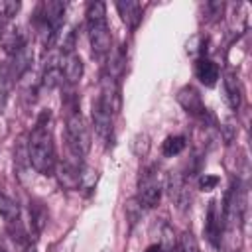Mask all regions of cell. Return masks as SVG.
Here are the masks:
<instances>
[{"label":"cell","instance_id":"cell-1","mask_svg":"<svg viewBox=\"0 0 252 252\" xmlns=\"http://www.w3.org/2000/svg\"><path fill=\"white\" fill-rule=\"evenodd\" d=\"M28 159L37 173L53 175L55 165H57L55 142H53V134H51L49 126L43 120H39L33 126V130L28 138Z\"/></svg>","mask_w":252,"mask_h":252},{"label":"cell","instance_id":"cell-2","mask_svg":"<svg viewBox=\"0 0 252 252\" xmlns=\"http://www.w3.org/2000/svg\"><path fill=\"white\" fill-rule=\"evenodd\" d=\"M85 16L93 57L104 59L112 51V33L106 22V6L102 2H89Z\"/></svg>","mask_w":252,"mask_h":252},{"label":"cell","instance_id":"cell-3","mask_svg":"<svg viewBox=\"0 0 252 252\" xmlns=\"http://www.w3.org/2000/svg\"><path fill=\"white\" fill-rule=\"evenodd\" d=\"M65 142L73 158L83 159L91 150V130L81 112H71L65 120Z\"/></svg>","mask_w":252,"mask_h":252},{"label":"cell","instance_id":"cell-4","mask_svg":"<svg viewBox=\"0 0 252 252\" xmlns=\"http://www.w3.org/2000/svg\"><path fill=\"white\" fill-rule=\"evenodd\" d=\"M138 201L146 209H154L161 199V183L158 179V167L146 165L138 177Z\"/></svg>","mask_w":252,"mask_h":252},{"label":"cell","instance_id":"cell-5","mask_svg":"<svg viewBox=\"0 0 252 252\" xmlns=\"http://www.w3.org/2000/svg\"><path fill=\"white\" fill-rule=\"evenodd\" d=\"M242 217H244V197L238 187V181H232L230 189L226 191V197H224L222 222L226 228H234V226H240Z\"/></svg>","mask_w":252,"mask_h":252},{"label":"cell","instance_id":"cell-6","mask_svg":"<svg viewBox=\"0 0 252 252\" xmlns=\"http://www.w3.org/2000/svg\"><path fill=\"white\" fill-rule=\"evenodd\" d=\"M0 217L4 219L8 230H10V234H12L14 238L22 240V238L26 236V232H24V228H22L20 207H18V203H16L12 197H8V195H4V193H0Z\"/></svg>","mask_w":252,"mask_h":252},{"label":"cell","instance_id":"cell-7","mask_svg":"<svg viewBox=\"0 0 252 252\" xmlns=\"http://www.w3.org/2000/svg\"><path fill=\"white\" fill-rule=\"evenodd\" d=\"M179 106L189 114V116H195V118H205L207 114V108H205V102L199 94V91L193 87V85H183L177 94H175Z\"/></svg>","mask_w":252,"mask_h":252},{"label":"cell","instance_id":"cell-8","mask_svg":"<svg viewBox=\"0 0 252 252\" xmlns=\"http://www.w3.org/2000/svg\"><path fill=\"white\" fill-rule=\"evenodd\" d=\"M83 171H85V167L65 159V161H57L53 173L57 175V181H59L61 187H65V189H79L83 185Z\"/></svg>","mask_w":252,"mask_h":252},{"label":"cell","instance_id":"cell-9","mask_svg":"<svg viewBox=\"0 0 252 252\" xmlns=\"http://www.w3.org/2000/svg\"><path fill=\"white\" fill-rule=\"evenodd\" d=\"M222 230H224V222H222V211H219L217 201L209 203L207 209V220H205V236L209 238V242L213 246L220 244L222 238Z\"/></svg>","mask_w":252,"mask_h":252},{"label":"cell","instance_id":"cell-10","mask_svg":"<svg viewBox=\"0 0 252 252\" xmlns=\"http://www.w3.org/2000/svg\"><path fill=\"white\" fill-rule=\"evenodd\" d=\"M0 43H2V49L10 57H14L16 53H20L28 45V37L18 26H10L0 33Z\"/></svg>","mask_w":252,"mask_h":252},{"label":"cell","instance_id":"cell-11","mask_svg":"<svg viewBox=\"0 0 252 252\" xmlns=\"http://www.w3.org/2000/svg\"><path fill=\"white\" fill-rule=\"evenodd\" d=\"M61 73H63V79L67 85H77L83 77V61L81 57L73 51V53H63L61 57Z\"/></svg>","mask_w":252,"mask_h":252},{"label":"cell","instance_id":"cell-12","mask_svg":"<svg viewBox=\"0 0 252 252\" xmlns=\"http://www.w3.org/2000/svg\"><path fill=\"white\" fill-rule=\"evenodd\" d=\"M167 191H169V197L171 201L177 205V207H185L187 201H189V193H187V183H185V177L179 173V171H171L167 175Z\"/></svg>","mask_w":252,"mask_h":252},{"label":"cell","instance_id":"cell-13","mask_svg":"<svg viewBox=\"0 0 252 252\" xmlns=\"http://www.w3.org/2000/svg\"><path fill=\"white\" fill-rule=\"evenodd\" d=\"M195 75H197V79L205 87H215L217 81H219V77H220V69H219V65L213 59L199 57L197 63H195Z\"/></svg>","mask_w":252,"mask_h":252},{"label":"cell","instance_id":"cell-14","mask_svg":"<svg viewBox=\"0 0 252 252\" xmlns=\"http://www.w3.org/2000/svg\"><path fill=\"white\" fill-rule=\"evenodd\" d=\"M222 87H224L226 104H228L232 110H238L240 104H242V89H240V81H238V77H236L234 71H226V73H224Z\"/></svg>","mask_w":252,"mask_h":252},{"label":"cell","instance_id":"cell-15","mask_svg":"<svg viewBox=\"0 0 252 252\" xmlns=\"http://www.w3.org/2000/svg\"><path fill=\"white\" fill-rule=\"evenodd\" d=\"M116 10L122 18V22L128 28H138V24L142 22V14H144V6L136 0H124V2H116Z\"/></svg>","mask_w":252,"mask_h":252},{"label":"cell","instance_id":"cell-16","mask_svg":"<svg viewBox=\"0 0 252 252\" xmlns=\"http://www.w3.org/2000/svg\"><path fill=\"white\" fill-rule=\"evenodd\" d=\"M14 73L10 69V63H2L0 65V112L4 110L6 102H8V96H10V91H12V85H14Z\"/></svg>","mask_w":252,"mask_h":252},{"label":"cell","instance_id":"cell-17","mask_svg":"<svg viewBox=\"0 0 252 252\" xmlns=\"http://www.w3.org/2000/svg\"><path fill=\"white\" fill-rule=\"evenodd\" d=\"M185 146H187L185 136L175 134V136H167V138L163 140V144H161V152H163V156L173 158V156L181 154V152L185 150Z\"/></svg>","mask_w":252,"mask_h":252},{"label":"cell","instance_id":"cell-18","mask_svg":"<svg viewBox=\"0 0 252 252\" xmlns=\"http://www.w3.org/2000/svg\"><path fill=\"white\" fill-rule=\"evenodd\" d=\"M30 215H32V226L35 228V232H41L43 226L47 224V211L39 201H33L30 205Z\"/></svg>","mask_w":252,"mask_h":252},{"label":"cell","instance_id":"cell-19","mask_svg":"<svg viewBox=\"0 0 252 252\" xmlns=\"http://www.w3.org/2000/svg\"><path fill=\"white\" fill-rule=\"evenodd\" d=\"M63 83H65V79H63V73H61V69L57 65H51V67L45 69L43 79H41V87L43 89H55V87H59Z\"/></svg>","mask_w":252,"mask_h":252},{"label":"cell","instance_id":"cell-20","mask_svg":"<svg viewBox=\"0 0 252 252\" xmlns=\"http://www.w3.org/2000/svg\"><path fill=\"white\" fill-rule=\"evenodd\" d=\"M124 213H126V219L130 222V226H134L140 219H142V213H144V207L142 203L138 201V197H130L124 205Z\"/></svg>","mask_w":252,"mask_h":252},{"label":"cell","instance_id":"cell-21","mask_svg":"<svg viewBox=\"0 0 252 252\" xmlns=\"http://www.w3.org/2000/svg\"><path fill=\"white\" fill-rule=\"evenodd\" d=\"M177 246H179V252H201L199 250V242L195 238V234L191 230H183L179 240H177Z\"/></svg>","mask_w":252,"mask_h":252},{"label":"cell","instance_id":"cell-22","mask_svg":"<svg viewBox=\"0 0 252 252\" xmlns=\"http://www.w3.org/2000/svg\"><path fill=\"white\" fill-rule=\"evenodd\" d=\"M20 10V2H12V0H0V20H10L18 14Z\"/></svg>","mask_w":252,"mask_h":252},{"label":"cell","instance_id":"cell-23","mask_svg":"<svg viewBox=\"0 0 252 252\" xmlns=\"http://www.w3.org/2000/svg\"><path fill=\"white\" fill-rule=\"evenodd\" d=\"M217 183H219V177H217V175L205 173V175L199 177V189H201V191H211V189L217 187Z\"/></svg>","mask_w":252,"mask_h":252},{"label":"cell","instance_id":"cell-24","mask_svg":"<svg viewBox=\"0 0 252 252\" xmlns=\"http://www.w3.org/2000/svg\"><path fill=\"white\" fill-rule=\"evenodd\" d=\"M146 252H163V250H161V244H150Z\"/></svg>","mask_w":252,"mask_h":252},{"label":"cell","instance_id":"cell-25","mask_svg":"<svg viewBox=\"0 0 252 252\" xmlns=\"http://www.w3.org/2000/svg\"><path fill=\"white\" fill-rule=\"evenodd\" d=\"M0 252H4V250H2V248H0Z\"/></svg>","mask_w":252,"mask_h":252}]
</instances>
